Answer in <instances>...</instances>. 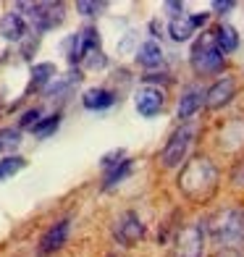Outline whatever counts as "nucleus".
Instances as JSON below:
<instances>
[{"instance_id":"nucleus-1","label":"nucleus","mask_w":244,"mask_h":257,"mask_svg":"<svg viewBox=\"0 0 244 257\" xmlns=\"http://www.w3.org/2000/svg\"><path fill=\"white\" fill-rule=\"evenodd\" d=\"M210 236L218 247L239 249L244 244V207H226L210 220Z\"/></svg>"},{"instance_id":"nucleus-2","label":"nucleus","mask_w":244,"mask_h":257,"mask_svg":"<svg viewBox=\"0 0 244 257\" xmlns=\"http://www.w3.org/2000/svg\"><path fill=\"white\" fill-rule=\"evenodd\" d=\"M215 186V168L207 158H197L192 163H187L179 176V189L192 197V200H200V197H207Z\"/></svg>"},{"instance_id":"nucleus-3","label":"nucleus","mask_w":244,"mask_h":257,"mask_svg":"<svg viewBox=\"0 0 244 257\" xmlns=\"http://www.w3.org/2000/svg\"><path fill=\"white\" fill-rule=\"evenodd\" d=\"M19 8L27 11L37 32H50L63 21V3H19Z\"/></svg>"},{"instance_id":"nucleus-4","label":"nucleus","mask_w":244,"mask_h":257,"mask_svg":"<svg viewBox=\"0 0 244 257\" xmlns=\"http://www.w3.org/2000/svg\"><path fill=\"white\" fill-rule=\"evenodd\" d=\"M63 48H66V58L71 63H79V61H84L87 55H92V53H97V48H100V37H97V29H92V27H87V29H81L79 34H71L66 42H63Z\"/></svg>"},{"instance_id":"nucleus-5","label":"nucleus","mask_w":244,"mask_h":257,"mask_svg":"<svg viewBox=\"0 0 244 257\" xmlns=\"http://www.w3.org/2000/svg\"><path fill=\"white\" fill-rule=\"evenodd\" d=\"M192 66H194L197 74H215L223 68V53L215 48L213 40H202V42L194 45Z\"/></svg>"},{"instance_id":"nucleus-6","label":"nucleus","mask_w":244,"mask_h":257,"mask_svg":"<svg viewBox=\"0 0 244 257\" xmlns=\"http://www.w3.org/2000/svg\"><path fill=\"white\" fill-rule=\"evenodd\" d=\"M192 137H194V128L192 126H181L176 134L171 137V142L166 145V150H163V166L166 168H176L181 166V160L187 158V150L192 145Z\"/></svg>"},{"instance_id":"nucleus-7","label":"nucleus","mask_w":244,"mask_h":257,"mask_svg":"<svg viewBox=\"0 0 244 257\" xmlns=\"http://www.w3.org/2000/svg\"><path fill=\"white\" fill-rule=\"evenodd\" d=\"M202 247H205V231L202 226H189L181 231V236L173 247L171 257H202Z\"/></svg>"},{"instance_id":"nucleus-8","label":"nucleus","mask_w":244,"mask_h":257,"mask_svg":"<svg viewBox=\"0 0 244 257\" xmlns=\"http://www.w3.org/2000/svg\"><path fill=\"white\" fill-rule=\"evenodd\" d=\"M115 239H118L124 247H134V244L142 239V233H145V226H142V220H139L137 213H124L118 220H115Z\"/></svg>"},{"instance_id":"nucleus-9","label":"nucleus","mask_w":244,"mask_h":257,"mask_svg":"<svg viewBox=\"0 0 244 257\" xmlns=\"http://www.w3.org/2000/svg\"><path fill=\"white\" fill-rule=\"evenodd\" d=\"M68 228H71V220H58V223L42 236V244H40V252L42 254H50L55 249H61L66 239H68Z\"/></svg>"},{"instance_id":"nucleus-10","label":"nucleus","mask_w":244,"mask_h":257,"mask_svg":"<svg viewBox=\"0 0 244 257\" xmlns=\"http://www.w3.org/2000/svg\"><path fill=\"white\" fill-rule=\"evenodd\" d=\"M163 108V92L153 89V87H145L137 92V110L145 115V118H153L155 113H160Z\"/></svg>"},{"instance_id":"nucleus-11","label":"nucleus","mask_w":244,"mask_h":257,"mask_svg":"<svg viewBox=\"0 0 244 257\" xmlns=\"http://www.w3.org/2000/svg\"><path fill=\"white\" fill-rule=\"evenodd\" d=\"M27 34V21L21 19V14H6L0 19V37L8 40V42H19L21 37Z\"/></svg>"},{"instance_id":"nucleus-12","label":"nucleus","mask_w":244,"mask_h":257,"mask_svg":"<svg viewBox=\"0 0 244 257\" xmlns=\"http://www.w3.org/2000/svg\"><path fill=\"white\" fill-rule=\"evenodd\" d=\"M234 89H236L234 79L226 76V79L215 81V84L207 89V100H205V102L210 105V108H220V105H226L231 97H234Z\"/></svg>"},{"instance_id":"nucleus-13","label":"nucleus","mask_w":244,"mask_h":257,"mask_svg":"<svg viewBox=\"0 0 244 257\" xmlns=\"http://www.w3.org/2000/svg\"><path fill=\"white\" fill-rule=\"evenodd\" d=\"M215 48L220 50V53H234L236 48H239V34H236V29L234 27H228V24H220L218 29H215Z\"/></svg>"},{"instance_id":"nucleus-14","label":"nucleus","mask_w":244,"mask_h":257,"mask_svg":"<svg viewBox=\"0 0 244 257\" xmlns=\"http://www.w3.org/2000/svg\"><path fill=\"white\" fill-rule=\"evenodd\" d=\"M81 102H84L87 110H105V108H110V105L115 102V97H113V92H108V89H89V92H84Z\"/></svg>"},{"instance_id":"nucleus-15","label":"nucleus","mask_w":244,"mask_h":257,"mask_svg":"<svg viewBox=\"0 0 244 257\" xmlns=\"http://www.w3.org/2000/svg\"><path fill=\"white\" fill-rule=\"evenodd\" d=\"M137 61H139V66H145V68H155V66H160L163 63V50H160V45L158 42H145L142 48L137 50Z\"/></svg>"},{"instance_id":"nucleus-16","label":"nucleus","mask_w":244,"mask_h":257,"mask_svg":"<svg viewBox=\"0 0 244 257\" xmlns=\"http://www.w3.org/2000/svg\"><path fill=\"white\" fill-rule=\"evenodd\" d=\"M202 105V89H197V87H189L187 92H184V97L179 102V115L181 118H189V115L197 113V108Z\"/></svg>"},{"instance_id":"nucleus-17","label":"nucleus","mask_w":244,"mask_h":257,"mask_svg":"<svg viewBox=\"0 0 244 257\" xmlns=\"http://www.w3.org/2000/svg\"><path fill=\"white\" fill-rule=\"evenodd\" d=\"M55 76V66L53 63H37L32 68V89H40V87H48Z\"/></svg>"},{"instance_id":"nucleus-18","label":"nucleus","mask_w":244,"mask_h":257,"mask_svg":"<svg viewBox=\"0 0 244 257\" xmlns=\"http://www.w3.org/2000/svg\"><path fill=\"white\" fill-rule=\"evenodd\" d=\"M129 171H132V160L126 158V160H121V163H118V166H113V168L108 171L105 184H102V186H105V189H110V186H115L118 181H124L126 176H129Z\"/></svg>"},{"instance_id":"nucleus-19","label":"nucleus","mask_w":244,"mask_h":257,"mask_svg":"<svg viewBox=\"0 0 244 257\" xmlns=\"http://www.w3.org/2000/svg\"><path fill=\"white\" fill-rule=\"evenodd\" d=\"M168 29H171V37L176 40V42H187V40L192 37V32H194V27H192L189 19H173Z\"/></svg>"},{"instance_id":"nucleus-20","label":"nucleus","mask_w":244,"mask_h":257,"mask_svg":"<svg viewBox=\"0 0 244 257\" xmlns=\"http://www.w3.org/2000/svg\"><path fill=\"white\" fill-rule=\"evenodd\" d=\"M21 145L19 128H0V153H11Z\"/></svg>"},{"instance_id":"nucleus-21","label":"nucleus","mask_w":244,"mask_h":257,"mask_svg":"<svg viewBox=\"0 0 244 257\" xmlns=\"http://www.w3.org/2000/svg\"><path fill=\"white\" fill-rule=\"evenodd\" d=\"M24 166H27L24 158H6V160H0V181L11 179L14 173H19Z\"/></svg>"},{"instance_id":"nucleus-22","label":"nucleus","mask_w":244,"mask_h":257,"mask_svg":"<svg viewBox=\"0 0 244 257\" xmlns=\"http://www.w3.org/2000/svg\"><path fill=\"white\" fill-rule=\"evenodd\" d=\"M58 123H61V115H50V118H45V121H37V126H34L32 132H34V137L45 139V137H50L55 132Z\"/></svg>"},{"instance_id":"nucleus-23","label":"nucleus","mask_w":244,"mask_h":257,"mask_svg":"<svg viewBox=\"0 0 244 257\" xmlns=\"http://www.w3.org/2000/svg\"><path fill=\"white\" fill-rule=\"evenodd\" d=\"M102 8H105V3H95V0H79L76 3V11L84 16H97Z\"/></svg>"},{"instance_id":"nucleus-24","label":"nucleus","mask_w":244,"mask_h":257,"mask_svg":"<svg viewBox=\"0 0 244 257\" xmlns=\"http://www.w3.org/2000/svg\"><path fill=\"white\" fill-rule=\"evenodd\" d=\"M79 81V74H71V79H63V81H58V84H53L48 89V97H58V95H63L66 89H71L74 84Z\"/></svg>"},{"instance_id":"nucleus-25","label":"nucleus","mask_w":244,"mask_h":257,"mask_svg":"<svg viewBox=\"0 0 244 257\" xmlns=\"http://www.w3.org/2000/svg\"><path fill=\"white\" fill-rule=\"evenodd\" d=\"M37 121H40V110L32 108V110H27L24 115H21L19 126H21V128H34V126H37Z\"/></svg>"},{"instance_id":"nucleus-26","label":"nucleus","mask_w":244,"mask_h":257,"mask_svg":"<svg viewBox=\"0 0 244 257\" xmlns=\"http://www.w3.org/2000/svg\"><path fill=\"white\" fill-rule=\"evenodd\" d=\"M118 158H124V153H121V150H115V153H110V155H105V158H102V166H105V168H113V166H118Z\"/></svg>"},{"instance_id":"nucleus-27","label":"nucleus","mask_w":244,"mask_h":257,"mask_svg":"<svg viewBox=\"0 0 244 257\" xmlns=\"http://www.w3.org/2000/svg\"><path fill=\"white\" fill-rule=\"evenodd\" d=\"M89 68H102V66H105V58H102V53H97V58H89Z\"/></svg>"},{"instance_id":"nucleus-28","label":"nucleus","mask_w":244,"mask_h":257,"mask_svg":"<svg viewBox=\"0 0 244 257\" xmlns=\"http://www.w3.org/2000/svg\"><path fill=\"white\" fill-rule=\"evenodd\" d=\"M189 21H192V27H205V24H207V14H197V16H192Z\"/></svg>"},{"instance_id":"nucleus-29","label":"nucleus","mask_w":244,"mask_h":257,"mask_svg":"<svg viewBox=\"0 0 244 257\" xmlns=\"http://www.w3.org/2000/svg\"><path fill=\"white\" fill-rule=\"evenodd\" d=\"M213 8L215 11H231V8H234V3H231V0H226V3H213Z\"/></svg>"},{"instance_id":"nucleus-30","label":"nucleus","mask_w":244,"mask_h":257,"mask_svg":"<svg viewBox=\"0 0 244 257\" xmlns=\"http://www.w3.org/2000/svg\"><path fill=\"white\" fill-rule=\"evenodd\" d=\"M215 257H241V254H239L236 249H223V252H218Z\"/></svg>"}]
</instances>
